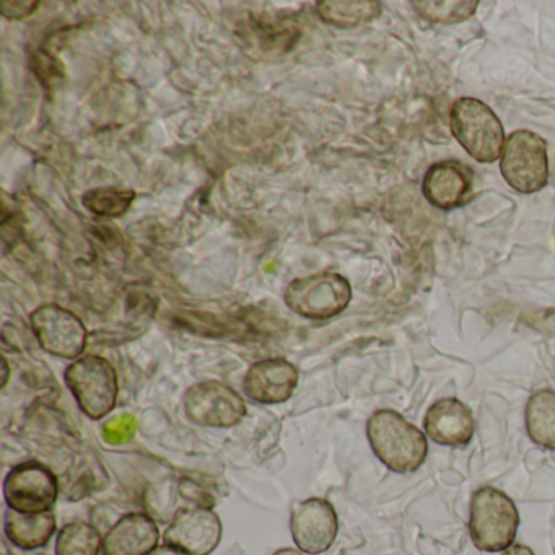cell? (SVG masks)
<instances>
[{"instance_id":"44dd1931","label":"cell","mask_w":555,"mask_h":555,"mask_svg":"<svg viewBox=\"0 0 555 555\" xmlns=\"http://www.w3.org/2000/svg\"><path fill=\"white\" fill-rule=\"evenodd\" d=\"M414 11L421 15L424 21L431 22V24L454 25L461 22L469 21L479 8V2L476 0H443V2H412Z\"/></svg>"},{"instance_id":"4316f807","label":"cell","mask_w":555,"mask_h":555,"mask_svg":"<svg viewBox=\"0 0 555 555\" xmlns=\"http://www.w3.org/2000/svg\"><path fill=\"white\" fill-rule=\"evenodd\" d=\"M502 555H535L531 547L525 544L509 545Z\"/></svg>"},{"instance_id":"7c38bea8","label":"cell","mask_w":555,"mask_h":555,"mask_svg":"<svg viewBox=\"0 0 555 555\" xmlns=\"http://www.w3.org/2000/svg\"><path fill=\"white\" fill-rule=\"evenodd\" d=\"M300 373L285 359H266L253 363L246 372L243 388L249 399L259 404H282L298 386Z\"/></svg>"},{"instance_id":"ac0fdd59","label":"cell","mask_w":555,"mask_h":555,"mask_svg":"<svg viewBox=\"0 0 555 555\" xmlns=\"http://www.w3.org/2000/svg\"><path fill=\"white\" fill-rule=\"evenodd\" d=\"M526 431L539 447L555 451V391L539 389L525 409Z\"/></svg>"},{"instance_id":"277c9868","label":"cell","mask_w":555,"mask_h":555,"mask_svg":"<svg viewBox=\"0 0 555 555\" xmlns=\"http://www.w3.org/2000/svg\"><path fill=\"white\" fill-rule=\"evenodd\" d=\"M67 388L76 398L83 414L92 421L106 417L118 401V373L100 356H86L67 366Z\"/></svg>"},{"instance_id":"83f0119b","label":"cell","mask_w":555,"mask_h":555,"mask_svg":"<svg viewBox=\"0 0 555 555\" xmlns=\"http://www.w3.org/2000/svg\"><path fill=\"white\" fill-rule=\"evenodd\" d=\"M274 555H305V552H301L300 548L285 547L279 548Z\"/></svg>"},{"instance_id":"5b68a950","label":"cell","mask_w":555,"mask_h":555,"mask_svg":"<svg viewBox=\"0 0 555 555\" xmlns=\"http://www.w3.org/2000/svg\"><path fill=\"white\" fill-rule=\"evenodd\" d=\"M352 287L337 272H318L295 279L285 291V304L308 320H330L349 307Z\"/></svg>"},{"instance_id":"8fae6325","label":"cell","mask_w":555,"mask_h":555,"mask_svg":"<svg viewBox=\"0 0 555 555\" xmlns=\"http://www.w3.org/2000/svg\"><path fill=\"white\" fill-rule=\"evenodd\" d=\"M222 519L209 506L184 508L175 515L164 534L165 544L191 555H210L222 541Z\"/></svg>"},{"instance_id":"ba28073f","label":"cell","mask_w":555,"mask_h":555,"mask_svg":"<svg viewBox=\"0 0 555 555\" xmlns=\"http://www.w3.org/2000/svg\"><path fill=\"white\" fill-rule=\"evenodd\" d=\"M30 324L38 343L51 356L77 359L86 350L89 337L86 324L67 308L43 305L31 313Z\"/></svg>"},{"instance_id":"8992f818","label":"cell","mask_w":555,"mask_h":555,"mask_svg":"<svg viewBox=\"0 0 555 555\" xmlns=\"http://www.w3.org/2000/svg\"><path fill=\"white\" fill-rule=\"evenodd\" d=\"M500 171L509 188L521 194L544 190L548 181L547 142L531 131H516L506 139Z\"/></svg>"},{"instance_id":"6da1fadb","label":"cell","mask_w":555,"mask_h":555,"mask_svg":"<svg viewBox=\"0 0 555 555\" xmlns=\"http://www.w3.org/2000/svg\"><path fill=\"white\" fill-rule=\"evenodd\" d=\"M366 437L375 456L392 473H415L427 460V435L391 409H379L369 418Z\"/></svg>"},{"instance_id":"7a4b0ae2","label":"cell","mask_w":555,"mask_h":555,"mask_svg":"<svg viewBox=\"0 0 555 555\" xmlns=\"http://www.w3.org/2000/svg\"><path fill=\"white\" fill-rule=\"evenodd\" d=\"M518 526V508L505 492L483 486L473 493L469 532L479 551H506L515 542Z\"/></svg>"},{"instance_id":"d4e9b609","label":"cell","mask_w":555,"mask_h":555,"mask_svg":"<svg viewBox=\"0 0 555 555\" xmlns=\"http://www.w3.org/2000/svg\"><path fill=\"white\" fill-rule=\"evenodd\" d=\"M38 0H22V2H9L4 0L0 4V14L4 15L9 21H24V18L30 17L40 8Z\"/></svg>"},{"instance_id":"4fadbf2b","label":"cell","mask_w":555,"mask_h":555,"mask_svg":"<svg viewBox=\"0 0 555 555\" xmlns=\"http://www.w3.org/2000/svg\"><path fill=\"white\" fill-rule=\"evenodd\" d=\"M425 435L441 447L466 448L476 434L473 411L456 398H443L428 408Z\"/></svg>"},{"instance_id":"ffe728a7","label":"cell","mask_w":555,"mask_h":555,"mask_svg":"<svg viewBox=\"0 0 555 555\" xmlns=\"http://www.w3.org/2000/svg\"><path fill=\"white\" fill-rule=\"evenodd\" d=\"M100 552H103V539L90 522H69L57 534L56 555H100Z\"/></svg>"},{"instance_id":"52a82bcc","label":"cell","mask_w":555,"mask_h":555,"mask_svg":"<svg viewBox=\"0 0 555 555\" xmlns=\"http://www.w3.org/2000/svg\"><path fill=\"white\" fill-rule=\"evenodd\" d=\"M57 493L60 487L53 470L37 461L18 464L4 480L8 508L25 515L53 512Z\"/></svg>"},{"instance_id":"9c48e42d","label":"cell","mask_w":555,"mask_h":555,"mask_svg":"<svg viewBox=\"0 0 555 555\" xmlns=\"http://www.w3.org/2000/svg\"><path fill=\"white\" fill-rule=\"evenodd\" d=\"M184 412L197 425L230 428L245 418L242 396L220 382H203L191 386L184 395Z\"/></svg>"},{"instance_id":"e0dca14e","label":"cell","mask_w":555,"mask_h":555,"mask_svg":"<svg viewBox=\"0 0 555 555\" xmlns=\"http://www.w3.org/2000/svg\"><path fill=\"white\" fill-rule=\"evenodd\" d=\"M4 532L9 541L24 551L44 547L56 532V516L53 512L25 515L8 508L4 513Z\"/></svg>"},{"instance_id":"5bb4252c","label":"cell","mask_w":555,"mask_h":555,"mask_svg":"<svg viewBox=\"0 0 555 555\" xmlns=\"http://www.w3.org/2000/svg\"><path fill=\"white\" fill-rule=\"evenodd\" d=\"M474 171L460 162L431 165L422 181V193L428 204L441 210L464 206L473 193Z\"/></svg>"},{"instance_id":"603a6c76","label":"cell","mask_w":555,"mask_h":555,"mask_svg":"<svg viewBox=\"0 0 555 555\" xmlns=\"http://www.w3.org/2000/svg\"><path fill=\"white\" fill-rule=\"evenodd\" d=\"M134 431L135 421L132 415H121V417L115 418V421L109 422V424H106V427L103 428L106 440L115 444L131 440V438L134 437Z\"/></svg>"},{"instance_id":"7402d4cb","label":"cell","mask_w":555,"mask_h":555,"mask_svg":"<svg viewBox=\"0 0 555 555\" xmlns=\"http://www.w3.org/2000/svg\"><path fill=\"white\" fill-rule=\"evenodd\" d=\"M135 191L119 188H96L83 194L82 204L87 210L99 217H121L131 209Z\"/></svg>"},{"instance_id":"9a60e30c","label":"cell","mask_w":555,"mask_h":555,"mask_svg":"<svg viewBox=\"0 0 555 555\" xmlns=\"http://www.w3.org/2000/svg\"><path fill=\"white\" fill-rule=\"evenodd\" d=\"M160 529L145 513L122 516L103 538V555H151L158 547Z\"/></svg>"},{"instance_id":"d6986e66","label":"cell","mask_w":555,"mask_h":555,"mask_svg":"<svg viewBox=\"0 0 555 555\" xmlns=\"http://www.w3.org/2000/svg\"><path fill=\"white\" fill-rule=\"evenodd\" d=\"M383 8L376 0H321L317 2V14L324 24L337 28H356L370 24L382 15Z\"/></svg>"},{"instance_id":"f1b7e54d","label":"cell","mask_w":555,"mask_h":555,"mask_svg":"<svg viewBox=\"0 0 555 555\" xmlns=\"http://www.w3.org/2000/svg\"><path fill=\"white\" fill-rule=\"evenodd\" d=\"M2 362H4V383H2V386H5V383H8L9 366H8V360L2 359Z\"/></svg>"},{"instance_id":"2e32d148","label":"cell","mask_w":555,"mask_h":555,"mask_svg":"<svg viewBox=\"0 0 555 555\" xmlns=\"http://www.w3.org/2000/svg\"><path fill=\"white\" fill-rule=\"evenodd\" d=\"M246 53L256 60H279L294 50L301 40L297 25L285 21L272 22L264 18L249 21L242 34Z\"/></svg>"},{"instance_id":"484cf974","label":"cell","mask_w":555,"mask_h":555,"mask_svg":"<svg viewBox=\"0 0 555 555\" xmlns=\"http://www.w3.org/2000/svg\"><path fill=\"white\" fill-rule=\"evenodd\" d=\"M151 555H191L188 552L181 551V548L173 547L170 544L158 545Z\"/></svg>"},{"instance_id":"3957f363","label":"cell","mask_w":555,"mask_h":555,"mask_svg":"<svg viewBox=\"0 0 555 555\" xmlns=\"http://www.w3.org/2000/svg\"><path fill=\"white\" fill-rule=\"evenodd\" d=\"M450 126L454 139L474 160L493 164L502 157L505 131L486 103L469 96L456 100L451 106Z\"/></svg>"},{"instance_id":"cb8c5ba5","label":"cell","mask_w":555,"mask_h":555,"mask_svg":"<svg viewBox=\"0 0 555 555\" xmlns=\"http://www.w3.org/2000/svg\"><path fill=\"white\" fill-rule=\"evenodd\" d=\"M35 73H37L38 79L47 86V89H53L54 83L57 79L63 77V69L60 64L56 63L51 54L40 53L38 57L34 60Z\"/></svg>"},{"instance_id":"30bf717a","label":"cell","mask_w":555,"mask_h":555,"mask_svg":"<svg viewBox=\"0 0 555 555\" xmlns=\"http://www.w3.org/2000/svg\"><path fill=\"white\" fill-rule=\"evenodd\" d=\"M292 538L305 554L318 555L326 552L336 541L339 519L336 509L327 500L308 499L292 509Z\"/></svg>"}]
</instances>
